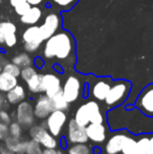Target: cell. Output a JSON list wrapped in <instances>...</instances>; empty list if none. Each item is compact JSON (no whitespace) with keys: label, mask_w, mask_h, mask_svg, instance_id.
<instances>
[{"label":"cell","mask_w":153,"mask_h":154,"mask_svg":"<svg viewBox=\"0 0 153 154\" xmlns=\"http://www.w3.org/2000/svg\"><path fill=\"white\" fill-rule=\"evenodd\" d=\"M37 73V70L36 68H34L33 66H26V67H23L21 68V72H20V77L22 78V80L24 82L29 81L33 75H35Z\"/></svg>","instance_id":"1f68e13d"},{"label":"cell","mask_w":153,"mask_h":154,"mask_svg":"<svg viewBox=\"0 0 153 154\" xmlns=\"http://www.w3.org/2000/svg\"><path fill=\"white\" fill-rule=\"evenodd\" d=\"M10 135V130H8V125L0 122V140H4Z\"/></svg>","instance_id":"d590c367"},{"label":"cell","mask_w":153,"mask_h":154,"mask_svg":"<svg viewBox=\"0 0 153 154\" xmlns=\"http://www.w3.org/2000/svg\"><path fill=\"white\" fill-rule=\"evenodd\" d=\"M26 1V0H10V4L13 6V8H15V6H17L18 4L22 3V2Z\"/></svg>","instance_id":"b9f144b4"},{"label":"cell","mask_w":153,"mask_h":154,"mask_svg":"<svg viewBox=\"0 0 153 154\" xmlns=\"http://www.w3.org/2000/svg\"><path fill=\"white\" fill-rule=\"evenodd\" d=\"M85 106L87 108L90 123H103V116L101 113L100 106L96 101L87 102L85 103Z\"/></svg>","instance_id":"ffe728a7"},{"label":"cell","mask_w":153,"mask_h":154,"mask_svg":"<svg viewBox=\"0 0 153 154\" xmlns=\"http://www.w3.org/2000/svg\"><path fill=\"white\" fill-rule=\"evenodd\" d=\"M31 8H32L31 4H29L27 1H24V2H22V3L18 4L17 6H15L14 10H15V13H16L18 16L21 17V16H23L24 14H26Z\"/></svg>","instance_id":"836d02e7"},{"label":"cell","mask_w":153,"mask_h":154,"mask_svg":"<svg viewBox=\"0 0 153 154\" xmlns=\"http://www.w3.org/2000/svg\"><path fill=\"white\" fill-rule=\"evenodd\" d=\"M2 71H4V72H8L10 73V75H14V77H17L18 78L19 75H20V72H21V68L18 66V65H16L15 63H5V65H4L3 67H2Z\"/></svg>","instance_id":"f1b7e54d"},{"label":"cell","mask_w":153,"mask_h":154,"mask_svg":"<svg viewBox=\"0 0 153 154\" xmlns=\"http://www.w3.org/2000/svg\"><path fill=\"white\" fill-rule=\"evenodd\" d=\"M25 99V89L22 85L17 84L13 89L6 92V100L10 104L12 105H16V104L21 103L24 101Z\"/></svg>","instance_id":"ac0fdd59"},{"label":"cell","mask_w":153,"mask_h":154,"mask_svg":"<svg viewBox=\"0 0 153 154\" xmlns=\"http://www.w3.org/2000/svg\"><path fill=\"white\" fill-rule=\"evenodd\" d=\"M0 122L4 123V124H8L10 125L12 123V120H11V116L8 111H5L4 109L0 110Z\"/></svg>","instance_id":"8d00e7d4"},{"label":"cell","mask_w":153,"mask_h":154,"mask_svg":"<svg viewBox=\"0 0 153 154\" xmlns=\"http://www.w3.org/2000/svg\"><path fill=\"white\" fill-rule=\"evenodd\" d=\"M136 106L142 112L149 116H153V84L148 85L141 92Z\"/></svg>","instance_id":"30bf717a"},{"label":"cell","mask_w":153,"mask_h":154,"mask_svg":"<svg viewBox=\"0 0 153 154\" xmlns=\"http://www.w3.org/2000/svg\"><path fill=\"white\" fill-rule=\"evenodd\" d=\"M16 32L17 26L15 25V23L11 22V21H1L0 22V45L4 44V39H5L6 35Z\"/></svg>","instance_id":"603a6c76"},{"label":"cell","mask_w":153,"mask_h":154,"mask_svg":"<svg viewBox=\"0 0 153 154\" xmlns=\"http://www.w3.org/2000/svg\"><path fill=\"white\" fill-rule=\"evenodd\" d=\"M31 5H39L43 2V0H26Z\"/></svg>","instance_id":"7bdbcfd3"},{"label":"cell","mask_w":153,"mask_h":154,"mask_svg":"<svg viewBox=\"0 0 153 154\" xmlns=\"http://www.w3.org/2000/svg\"><path fill=\"white\" fill-rule=\"evenodd\" d=\"M51 101L54 104V109L55 110H62V111H65L68 109V102L65 100L63 95V92L60 91L59 93L55 95V97H51Z\"/></svg>","instance_id":"d4e9b609"},{"label":"cell","mask_w":153,"mask_h":154,"mask_svg":"<svg viewBox=\"0 0 153 154\" xmlns=\"http://www.w3.org/2000/svg\"><path fill=\"white\" fill-rule=\"evenodd\" d=\"M130 88L131 85L129 82L124 81V80L116 81L110 87V90H109L108 94L105 99L106 105L109 106V107H112V106L122 103L128 95Z\"/></svg>","instance_id":"3957f363"},{"label":"cell","mask_w":153,"mask_h":154,"mask_svg":"<svg viewBox=\"0 0 153 154\" xmlns=\"http://www.w3.org/2000/svg\"><path fill=\"white\" fill-rule=\"evenodd\" d=\"M127 135L125 134H115L113 136H111L110 140H108L105 147L107 154H118L122 151L123 143H124L125 138Z\"/></svg>","instance_id":"e0dca14e"},{"label":"cell","mask_w":153,"mask_h":154,"mask_svg":"<svg viewBox=\"0 0 153 154\" xmlns=\"http://www.w3.org/2000/svg\"><path fill=\"white\" fill-rule=\"evenodd\" d=\"M42 10L38 8V5H32L29 12L21 16L20 21L25 25H36L42 18Z\"/></svg>","instance_id":"2e32d148"},{"label":"cell","mask_w":153,"mask_h":154,"mask_svg":"<svg viewBox=\"0 0 153 154\" xmlns=\"http://www.w3.org/2000/svg\"><path fill=\"white\" fill-rule=\"evenodd\" d=\"M0 154H16L8 148L5 145H0Z\"/></svg>","instance_id":"ab89813d"},{"label":"cell","mask_w":153,"mask_h":154,"mask_svg":"<svg viewBox=\"0 0 153 154\" xmlns=\"http://www.w3.org/2000/svg\"><path fill=\"white\" fill-rule=\"evenodd\" d=\"M8 100H6V97H4L3 95L0 93V110L2 109H5L6 107H8Z\"/></svg>","instance_id":"f35d334b"},{"label":"cell","mask_w":153,"mask_h":154,"mask_svg":"<svg viewBox=\"0 0 153 154\" xmlns=\"http://www.w3.org/2000/svg\"><path fill=\"white\" fill-rule=\"evenodd\" d=\"M18 84L17 77L2 71L0 73V92H8Z\"/></svg>","instance_id":"d6986e66"},{"label":"cell","mask_w":153,"mask_h":154,"mask_svg":"<svg viewBox=\"0 0 153 154\" xmlns=\"http://www.w3.org/2000/svg\"><path fill=\"white\" fill-rule=\"evenodd\" d=\"M110 83L106 80H99L92 85L91 87V94L93 95L94 99L98 101H105L109 90H110Z\"/></svg>","instance_id":"9a60e30c"},{"label":"cell","mask_w":153,"mask_h":154,"mask_svg":"<svg viewBox=\"0 0 153 154\" xmlns=\"http://www.w3.org/2000/svg\"><path fill=\"white\" fill-rule=\"evenodd\" d=\"M2 67H3V66H2V65H0V73L2 72Z\"/></svg>","instance_id":"f6af8a7d"},{"label":"cell","mask_w":153,"mask_h":154,"mask_svg":"<svg viewBox=\"0 0 153 154\" xmlns=\"http://www.w3.org/2000/svg\"><path fill=\"white\" fill-rule=\"evenodd\" d=\"M4 145L10 150H12L16 154H25L29 145V140H21L18 137H14L12 135H8L4 140Z\"/></svg>","instance_id":"5bb4252c"},{"label":"cell","mask_w":153,"mask_h":154,"mask_svg":"<svg viewBox=\"0 0 153 154\" xmlns=\"http://www.w3.org/2000/svg\"><path fill=\"white\" fill-rule=\"evenodd\" d=\"M67 140L72 144H86L89 140L86 133V128L80 126L75 119L68 123Z\"/></svg>","instance_id":"9c48e42d"},{"label":"cell","mask_w":153,"mask_h":154,"mask_svg":"<svg viewBox=\"0 0 153 154\" xmlns=\"http://www.w3.org/2000/svg\"><path fill=\"white\" fill-rule=\"evenodd\" d=\"M68 154H91V150L86 144H74L68 149Z\"/></svg>","instance_id":"83f0119b"},{"label":"cell","mask_w":153,"mask_h":154,"mask_svg":"<svg viewBox=\"0 0 153 154\" xmlns=\"http://www.w3.org/2000/svg\"><path fill=\"white\" fill-rule=\"evenodd\" d=\"M82 91V84L78 77L69 75L62 86V92L68 103H74L79 99Z\"/></svg>","instance_id":"8992f818"},{"label":"cell","mask_w":153,"mask_h":154,"mask_svg":"<svg viewBox=\"0 0 153 154\" xmlns=\"http://www.w3.org/2000/svg\"><path fill=\"white\" fill-rule=\"evenodd\" d=\"M35 65L37 68H41V67H43V65H44V61H43V59H41L40 57H37L35 59Z\"/></svg>","instance_id":"60d3db41"},{"label":"cell","mask_w":153,"mask_h":154,"mask_svg":"<svg viewBox=\"0 0 153 154\" xmlns=\"http://www.w3.org/2000/svg\"><path fill=\"white\" fill-rule=\"evenodd\" d=\"M54 104L51 99L46 94H42L38 97L34 106V113L35 116L40 120L46 119L54 111Z\"/></svg>","instance_id":"8fae6325"},{"label":"cell","mask_w":153,"mask_h":154,"mask_svg":"<svg viewBox=\"0 0 153 154\" xmlns=\"http://www.w3.org/2000/svg\"><path fill=\"white\" fill-rule=\"evenodd\" d=\"M22 42L24 51L27 53H36L41 47L44 39L40 31V26L32 25L24 29L22 32Z\"/></svg>","instance_id":"7a4b0ae2"},{"label":"cell","mask_w":153,"mask_h":154,"mask_svg":"<svg viewBox=\"0 0 153 154\" xmlns=\"http://www.w3.org/2000/svg\"><path fill=\"white\" fill-rule=\"evenodd\" d=\"M16 119L17 122L24 128H29L34 125L35 113H34V107L29 102L22 101L18 104L16 109Z\"/></svg>","instance_id":"52a82bcc"},{"label":"cell","mask_w":153,"mask_h":154,"mask_svg":"<svg viewBox=\"0 0 153 154\" xmlns=\"http://www.w3.org/2000/svg\"><path fill=\"white\" fill-rule=\"evenodd\" d=\"M5 63H8V61H6V59L4 58V56H3V55H1V54H0V65L4 66V65H5Z\"/></svg>","instance_id":"ee69618b"},{"label":"cell","mask_w":153,"mask_h":154,"mask_svg":"<svg viewBox=\"0 0 153 154\" xmlns=\"http://www.w3.org/2000/svg\"><path fill=\"white\" fill-rule=\"evenodd\" d=\"M150 146V138L149 137H142L137 140V153L146 154Z\"/></svg>","instance_id":"d6a6232c"},{"label":"cell","mask_w":153,"mask_h":154,"mask_svg":"<svg viewBox=\"0 0 153 154\" xmlns=\"http://www.w3.org/2000/svg\"><path fill=\"white\" fill-rule=\"evenodd\" d=\"M0 3H1V0H0Z\"/></svg>","instance_id":"bcb514c9"},{"label":"cell","mask_w":153,"mask_h":154,"mask_svg":"<svg viewBox=\"0 0 153 154\" xmlns=\"http://www.w3.org/2000/svg\"><path fill=\"white\" fill-rule=\"evenodd\" d=\"M80 0H50L60 11H70Z\"/></svg>","instance_id":"4316f807"},{"label":"cell","mask_w":153,"mask_h":154,"mask_svg":"<svg viewBox=\"0 0 153 154\" xmlns=\"http://www.w3.org/2000/svg\"><path fill=\"white\" fill-rule=\"evenodd\" d=\"M75 121H76L80 126H82V127H86V126L90 123L89 116H88V111H87V108H86L85 104H83V105H81L78 108L76 114H75Z\"/></svg>","instance_id":"7402d4cb"},{"label":"cell","mask_w":153,"mask_h":154,"mask_svg":"<svg viewBox=\"0 0 153 154\" xmlns=\"http://www.w3.org/2000/svg\"><path fill=\"white\" fill-rule=\"evenodd\" d=\"M61 16L58 13L50 12L45 16L44 22L40 25V31L44 41L59 31L61 27Z\"/></svg>","instance_id":"5b68a950"},{"label":"cell","mask_w":153,"mask_h":154,"mask_svg":"<svg viewBox=\"0 0 153 154\" xmlns=\"http://www.w3.org/2000/svg\"><path fill=\"white\" fill-rule=\"evenodd\" d=\"M43 154H64L62 152L61 150H58L57 148L55 149H48V148H45L43 150Z\"/></svg>","instance_id":"74e56055"},{"label":"cell","mask_w":153,"mask_h":154,"mask_svg":"<svg viewBox=\"0 0 153 154\" xmlns=\"http://www.w3.org/2000/svg\"><path fill=\"white\" fill-rule=\"evenodd\" d=\"M66 121H67V116H66L65 112L62 110H54L46 118L47 130L55 137L59 136L63 130V127L65 126Z\"/></svg>","instance_id":"ba28073f"},{"label":"cell","mask_w":153,"mask_h":154,"mask_svg":"<svg viewBox=\"0 0 153 154\" xmlns=\"http://www.w3.org/2000/svg\"><path fill=\"white\" fill-rule=\"evenodd\" d=\"M29 136L32 137V140H36L44 148L55 149L58 147V142L55 136L47 130V128H44L40 125L32 126L29 129Z\"/></svg>","instance_id":"277c9868"},{"label":"cell","mask_w":153,"mask_h":154,"mask_svg":"<svg viewBox=\"0 0 153 154\" xmlns=\"http://www.w3.org/2000/svg\"><path fill=\"white\" fill-rule=\"evenodd\" d=\"M12 62L15 63L16 65H18L20 68H23V67H26V66H31L32 63H33L32 58L29 57V55L26 53H21V54L16 55L12 59Z\"/></svg>","instance_id":"484cf974"},{"label":"cell","mask_w":153,"mask_h":154,"mask_svg":"<svg viewBox=\"0 0 153 154\" xmlns=\"http://www.w3.org/2000/svg\"><path fill=\"white\" fill-rule=\"evenodd\" d=\"M86 133L88 140L100 144L106 140V128L103 123H89L86 126Z\"/></svg>","instance_id":"4fadbf2b"},{"label":"cell","mask_w":153,"mask_h":154,"mask_svg":"<svg viewBox=\"0 0 153 154\" xmlns=\"http://www.w3.org/2000/svg\"><path fill=\"white\" fill-rule=\"evenodd\" d=\"M123 154H139L137 153V142L132 137L126 136L123 143L122 151Z\"/></svg>","instance_id":"cb8c5ba5"},{"label":"cell","mask_w":153,"mask_h":154,"mask_svg":"<svg viewBox=\"0 0 153 154\" xmlns=\"http://www.w3.org/2000/svg\"><path fill=\"white\" fill-rule=\"evenodd\" d=\"M10 135L14 136V137L20 138L22 136V126L20 125L18 122H12L10 124Z\"/></svg>","instance_id":"4dcf8cb0"},{"label":"cell","mask_w":153,"mask_h":154,"mask_svg":"<svg viewBox=\"0 0 153 154\" xmlns=\"http://www.w3.org/2000/svg\"><path fill=\"white\" fill-rule=\"evenodd\" d=\"M26 154H43L42 146L36 140H29V145H27L26 149Z\"/></svg>","instance_id":"f546056e"},{"label":"cell","mask_w":153,"mask_h":154,"mask_svg":"<svg viewBox=\"0 0 153 154\" xmlns=\"http://www.w3.org/2000/svg\"><path fill=\"white\" fill-rule=\"evenodd\" d=\"M43 87L44 92L49 97H55L57 93L62 91V85L60 79L54 73H45L43 75Z\"/></svg>","instance_id":"7c38bea8"},{"label":"cell","mask_w":153,"mask_h":154,"mask_svg":"<svg viewBox=\"0 0 153 154\" xmlns=\"http://www.w3.org/2000/svg\"><path fill=\"white\" fill-rule=\"evenodd\" d=\"M26 85H27V88L29 89V91L33 93L44 92V87H43V75L37 72L35 75H33L29 81H26Z\"/></svg>","instance_id":"44dd1931"},{"label":"cell","mask_w":153,"mask_h":154,"mask_svg":"<svg viewBox=\"0 0 153 154\" xmlns=\"http://www.w3.org/2000/svg\"><path fill=\"white\" fill-rule=\"evenodd\" d=\"M43 56L46 60L57 59L72 65L76 59V42L72 35L67 31H58L44 41Z\"/></svg>","instance_id":"6da1fadb"},{"label":"cell","mask_w":153,"mask_h":154,"mask_svg":"<svg viewBox=\"0 0 153 154\" xmlns=\"http://www.w3.org/2000/svg\"><path fill=\"white\" fill-rule=\"evenodd\" d=\"M17 44V36L16 32H10L5 36L4 39V44L6 47H14Z\"/></svg>","instance_id":"e575fe53"}]
</instances>
